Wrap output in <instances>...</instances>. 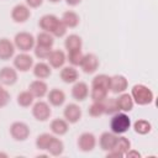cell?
<instances>
[{"instance_id":"1","label":"cell","mask_w":158,"mask_h":158,"mask_svg":"<svg viewBox=\"0 0 158 158\" xmlns=\"http://www.w3.org/2000/svg\"><path fill=\"white\" fill-rule=\"evenodd\" d=\"M131 96L133 99V102L139 106H146L153 102L154 94L153 91L144 84H136L131 89Z\"/></svg>"},{"instance_id":"2","label":"cell","mask_w":158,"mask_h":158,"mask_svg":"<svg viewBox=\"0 0 158 158\" xmlns=\"http://www.w3.org/2000/svg\"><path fill=\"white\" fill-rule=\"evenodd\" d=\"M131 118L127 115V112H116L112 115L111 120H110V130L112 133L115 135H123L125 132H127L131 127Z\"/></svg>"},{"instance_id":"3","label":"cell","mask_w":158,"mask_h":158,"mask_svg":"<svg viewBox=\"0 0 158 158\" xmlns=\"http://www.w3.org/2000/svg\"><path fill=\"white\" fill-rule=\"evenodd\" d=\"M14 44L17 49H20L21 52H30L35 48L36 44V38L32 33L26 32V31H21L19 33L15 35L14 37Z\"/></svg>"},{"instance_id":"4","label":"cell","mask_w":158,"mask_h":158,"mask_svg":"<svg viewBox=\"0 0 158 158\" xmlns=\"http://www.w3.org/2000/svg\"><path fill=\"white\" fill-rule=\"evenodd\" d=\"M30 127L27 123L22 121H15L10 125V136L17 141V142H23L30 137Z\"/></svg>"},{"instance_id":"5","label":"cell","mask_w":158,"mask_h":158,"mask_svg":"<svg viewBox=\"0 0 158 158\" xmlns=\"http://www.w3.org/2000/svg\"><path fill=\"white\" fill-rule=\"evenodd\" d=\"M51 115H52V109H51V105L48 104V101L38 100L37 102H33V105H32V116L37 121L44 122L51 117Z\"/></svg>"},{"instance_id":"6","label":"cell","mask_w":158,"mask_h":158,"mask_svg":"<svg viewBox=\"0 0 158 158\" xmlns=\"http://www.w3.org/2000/svg\"><path fill=\"white\" fill-rule=\"evenodd\" d=\"M33 64H35L33 58L27 52H21V53H19L14 57V68L17 72L26 73L30 69H32Z\"/></svg>"},{"instance_id":"7","label":"cell","mask_w":158,"mask_h":158,"mask_svg":"<svg viewBox=\"0 0 158 158\" xmlns=\"http://www.w3.org/2000/svg\"><path fill=\"white\" fill-rule=\"evenodd\" d=\"M59 23H60V19L57 17L56 15H53V14H46L38 21L40 28L42 31L49 32L51 35L54 33V31L57 30V27L59 26Z\"/></svg>"},{"instance_id":"8","label":"cell","mask_w":158,"mask_h":158,"mask_svg":"<svg viewBox=\"0 0 158 158\" xmlns=\"http://www.w3.org/2000/svg\"><path fill=\"white\" fill-rule=\"evenodd\" d=\"M81 115H83L81 107L78 104H74V102H70V104L65 105V107L63 110L64 120L68 123H77V122H79L80 118H81Z\"/></svg>"},{"instance_id":"9","label":"cell","mask_w":158,"mask_h":158,"mask_svg":"<svg viewBox=\"0 0 158 158\" xmlns=\"http://www.w3.org/2000/svg\"><path fill=\"white\" fill-rule=\"evenodd\" d=\"M78 148L81 152H91L96 147V137L91 132H83L77 141Z\"/></svg>"},{"instance_id":"10","label":"cell","mask_w":158,"mask_h":158,"mask_svg":"<svg viewBox=\"0 0 158 158\" xmlns=\"http://www.w3.org/2000/svg\"><path fill=\"white\" fill-rule=\"evenodd\" d=\"M31 17V10L26 4H17L11 10V19L16 23H23Z\"/></svg>"},{"instance_id":"11","label":"cell","mask_w":158,"mask_h":158,"mask_svg":"<svg viewBox=\"0 0 158 158\" xmlns=\"http://www.w3.org/2000/svg\"><path fill=\"white\" fill-rule=\"evenodd\" d=\"M99 65H100L99 58L94 53H86L83 56V59H81V63L79 67L83 69V72L85 74H93L98 70Z\"/></svg>"},{"instance_id":"12","label":"cell","mask_w":158,"mask_h":158,"mask_svg":"<svg viewBox=\"0 0 158 158\" xmlns=\"http://www.w3.org/2000/svg\"><path fill=\"white\" fill-rule=\"evenodd\" d=\"M128 88V80L125 75L122 74H116L112 75L110 79V91L114 94H121L125 93Z\"/></svg>"},{"instance_id":"13","label":"cell","mask_w":158,"mask_h":158,"mask_svg":"<svg viewBox=\"0 0 158 158\" xmlns=\"http://www.w3.org/2000/svg\"><path fill=\"white\" fill-rule=\"evenodd\" d=\"M17 70L14 67H2L0 69V83L2 85L11 86L17 81Z\"/></svg>"},{"instance_id":"14","label":"cell","mask_w":158,"mask_h":158,"mask_svg":"<svg viewBox=\"0 0 158 158\" xmlns=\"http://www.w3.org/2000/svg\"><path fill=\"white\" fill-rule=\"evenodd\" d=\"M47 60H48V64L51 65V68L59 69V68L64 67V64L67 62V54L62 49H52Z\"/></svg>"},{"instance_id":"15","label":"cell","mask_w":158,"mask_h":158,"mask_svg":"<svg viewBox=\"0 0 158 158\" xmlns=\"http://www.w3.org/2000/svg\"><path fill=\"white\" fill-rule=\"evenodd\" d=\"M72 96L75 101H84L89 96V85L85 81L77 80L72 88Z\"/></svg>"},{"instance_id":"16","label":"cell","mask_w":158,"mask_h":158,"mask_svg":"<svg viewBox=\"0 0 158 158\" xmlns=\"http://www.w3.org/2000/svg\"><path fill=\"white\" fill-rule=\"evenodd\" d=\"M15 44L9 38H0V60H10L15 56Z\"/></svg>"},{"instance_id":"17","label":"cell","mask_w":158,"mask_h":158,"mask_svg":"<svg viewBox=\"0 0 158 158\" xmlns=\"http://www.w3.org/2000/svg\"><path fill=\"white\" fill-rule=\"evenodd\" d=\"M28 90L31 91V94H32L35 98L42 99V98H44V96L47 95V93H48V85H47V83H46L44 80H42V79H36V80H33V81L30 83Z\"/></svg>"},{"instance_id":"18","label":"cell","mask_w":158,"mask_h":158,"mask_svg":"<svg viewBox=\"0 0 158 158\" xmlns=\"http://www.w3.org/2000/svg\"><path fill=\"white\" fill-rule=\"evenodd\" d=\"M116 141H117V135H115L112 132H109V131H105L99 137V146L102 151L109 152V151L114 149V147L116 144Z\"/></svg>"},{"instance_id":"19","label":"cell","mask_w":158,"mask_h":158,"mask_svg":"<svg viewBox=\"0 0 158 158\" xmlns=\"http://www.w3.org/2000/svg\"><path fill=\"white\" fill-rule=\"evenodd\" d=\"M59 77L62 79V81H64L65 84H74L79 79V73L75 69V67L67 65V67H62Z\"/></svg>"},{"instance_id":"20","label":"cell","mask_w":158,"mask_h":158,"mask_svg":"<svg viewBox=\"0 0 158 158\" xmlns=\"http://www.w3.org/2000/svg\"><path fill=\"white\" fill-rule=\"evenodd\" d=\"M47 99H48V104L56 107L62 106L65 102V93L58 88H54L52 90H48L47 93Z\"/></svg>"},{"instance_id":"21","label":"cell","mask_w":158,"mask_h":158,"mask_svg":"<svg viewBox=\"0 0 158 158\" xmlns=\"http://www.w3.org/2000/svg\"><path fill=\"white\" fill-rule=\"evenodd\" d=\"M116 102H117L118 110L122 112H130V111H132V109L135 106V102H133L131 94H128L126 91L121 93L118 95V98H116Z\"/></svg>"},{"instance_id":"22","label":"cell","mask_w":158,"mask_h":158,"mask_svg":"<svg viewBox=\"0 0 158 158\" xmlns=\"http://www.w3.org/2000/svg\"><path fill=\"white\" fill-rule=\"evenodd\" d=\"M32 72H33V75L37 78V79H47L51 77L52 74V68L48 63L46 62H38L36 64H33L32 67Z\"/></svg>"},{"instance_id":"23","label":"cell","mask_w":158,"mask_h":158,"mask_svg":"<svg viewBox=\"0 0 158 158\" xmlns=\"http://www.w3.org/2000/svg\"><path fill=\"white\" fill-rule=\"evenodd\" d=\"M51 132L56 136H64L69 131V123L64 118H54L49 123Z\"/></svg>"},{"instance_id":"24","label":"cell","mask_w":158,"mask_h":158,"mask_svg":"<svg viewBox=\"0 0 158 158\" xmlns=\"http://www.w3.org/2000/svg\"><path fill=\"white\" fill-rule=\"evenodd\" d=\"M62 22L67 26V28H74L79 25L80 22V17L79 15L73 11V10H68V11H64L63 15H62Z\"/></svg>"},{"instance_id":"25","label":"cell","mask_w":158,"mask_h":158,"mask_svg":"<svg viewBox=\"0 0 158 158\" xmlns=\"http://www.w3.org/2000/svg\"><path fill=\"white\" fill-rule=\"evenodd\" d=\"M64 47L68 52L70 51H78V49H81L83 47V40L80 36L75 35V33H72L69 36L65 37L64 40Z\"/></svg>"},{"instance_id":"26","label":"cell","mask_w":158,"mask_h":158,"mask_svg":"<svg viewBox=\"0 0 158 158\" xmlns=\"http://www.w3.org/2000/svg\"><path fill=\"white\" fill-rule=\"evenodd\" d=\"M35 38H36V44L37 46L52 48L53 44H54V37H53V35H51L49 32H46V31L38 32V35Z\"/></svg>"},{"instance_id":"27","label":"cell","mask_w":158,"mask_h":158,"mask_svg":"<svg viewBox=\"0 0 158 158\" xmlns=\"http://www.w3.org/2000/svg\"><path fill=\"white\" fill-rule=\"evenodd\" d=\"M47 152L53 156V157H59L63 154L64 152V143L62 139L57 138V137H53V139L51 141L48 148H47Z\"/></svg>"},{"instance_id":"28","label":"cell","mask_w":158,"mask_h":158,"mask_svg":"<svg viewBox=\"0 0 158 158\" xmlns=\"http://www.w3.org/2000/svg\"><path fill=\"white\" fill-rule=\"evenodd\" d=\"M133 130H135L136 133H138L141 136H144V135H148L152 131V123L148 120L138 118L137 121L133 122Z\"/></svg>"},{"instance_id":"29","label":"cell","mask_w":158,"mask_h":158,"mask_svg":"<svg viewBox=\"0 0 158 158\" xmlns=\"http://www.w3.org/2000/svg\"><path fill=\"white\" fill-rule=\"evenodd\" d=\"M16 101H17V105L21 106V107H30V106L33 105L35 96L31 94L30 90H23L17 95Z\"/></svg>"},{"instance_id":"30","label":"cell","mask_w":158,"mask_h":158,"mask_svg":"<svg viewBox=\"0 0 158 158\" xmlns=\"http://www.w3.org/2000/svg\"><path fill=\"white\" fill-rule=\"evenodd\" d=\"M110 79H111V77H109L106 74L95 75L94 79L91 80V86H94V88H101V89H105V90L110 91Z\"/></svg>"},{"instance_id":"31","label":"cell","mask_w":158,"mask_h":158,"mask_svg":"<svg viewBox=\"0 0 158 158\" xmlns=\"http://www.w3.org/2000/svg\"><path fill=\"white\" fill-rule=\"evenodd\" d=\"M53 137L54 136L52 133H47V132L38 135L37 138H36V142H35L37 149H40V151H47V148H48L51 141L53 139Z\"/></svg>"},{"instance_id":"32","label":"cell","mask_w":158,"mask_h":158,"mask_svg":"<svg viewBox=\"0 0 158 158\" xmlns=\"http://www.w3.org/2000/svg\"><path fill=\"white\" fill-rule=\"evenodd\" d=\"M131 148V141L127 138V137H123V136H117V141H116V144H115V147H114V149L115 151H117V152H120L123 157H125V154H126V152L128 151Z\"/></svg>"},{"instance_id":"33","label":"cell","mask_w":158,"mask_h":158,"mask_svg":"<svg viewBox=\"0 0 158 158\" xmlns=\"http://www.w3.org/2000/svg\"><path fill=\"white\" fill-rule=\"evenodd\" d=\"M104 110H105L104 115H110V116L118 112L120 110H118V106L116 102V98H106L104 100Z\"/></svg>"},{"instance_id":"34","label":"cell","mask_w":158,"mask_h":158,"mask_svg":"<svg viewBox=\"0 0 158 158\" xmlns=\"http://www.w3.org/2000/svg\"><path fill=\"white\" fill-rule=\"evenodd\" d=\"M88 114L91 117H100L105 114L104 110V101H93V104L88 109Z\"/></svg>"},{"instance_id":"35","label":"cell","mask_w":158,"mask_h":158,"mask_svg":"<svg viewBox=\"0 0 158 158\" xmlns=\"http://www.w3.org/2000/svg\"><path fill=\"white\" fill-rule=\"evenodd\" d=\"M83 56H84V53L81 52V49L70 51V52H68V54H67V60L69 62L70 65H73V67H79L80 63H81Z\"/></svg>"},{"instance_id":"36","label":"cell","mask_w":158,"mask_h":158,"mask_svg":"<svg viewBox=\"0 0 158 158\" xmlns=\"http://www.w3.org/2000/svg\"><path fill=\"white\" fill-rule=\"evenodd\" d=\"M90 98L93 101H104L106 98H107V94L109 91L105 90V89H101V88H94L91 86V90H90Z\"/></svg>"},{"instance_id":"37","label":"cell","mask_w":158,"mask_h":158,"mask_svg":"<svg viewBox=\"0 0 158 158\" xmlns=\"http://www.w3.org/2000/svg\"><path fill=\"white\" fill-rule=\"evenodd\" d=\"M51 51H52V48H49V47H42V46H37V44H35V48H33L35 56L38 59H47Z\"/></svg>"},{"instance_id":"38","label":"cell","mask_w":158,"mask_h":158,"mask_svg":"<svg viewBox=\"0 0 158 158\" xmlns=\"http://www.w3.org/2000/svg\"><path fill=\"white\" fill-rule=\"evenodd\" d=\"M10 99H11L10 93H9L6 89H2V90L0 91V109L5 107V106L10 102Z\"/></svg>"},{"instance_id":"39","label":"cell","mask_w":158,"mask_h":158,"mask_svg":"<svg viewBox=\"0 0 158 158\" xmlns=\"http://www.w3.org/2000/svg\"><path fill=\"white\" fill-rule=\"evenodd\" d=\"M42 4H43V0H26V5H27L30 9L40 7Z\"/></svg>"},{"instance_id":"40","label":"cell","mask_w":158,"mask_h":158,"mask_svg":"<svg viewBox=\"0 0 158 158\" xmlns=\"http://www.w3.org/2000/svg\"><path fill=\"white\" fill-rule=\"evenodd\" d=\"M125 157H137V158H139V157H141V153H139L138 151H136V149H132V148H130V149L126 152Z\"/></svg>"},{"instance_id":"41","label":"cell","mask_w":158,"mask_h":158,"mask_svg":"<svg viewBox=\"0 0 158 158\" xmlns=\"http://www.w3.org/2000/svg\"><path fill=\"white\" fill-rule=\"evenodd\" d=\"M65 2L69 6H77V5H79L81 2V0H65Z\"/></svg>"},{"instance_id":"42","label":"cell","mask_w":158,"mask_h":158,"mask_svg":"<svg viewBox=\"0 0 158 158\" xmlns=\"http://www.w3.org/2000/svg\"><path fill=\"white\" fill-rule=\"evenodd\" d=\"M0 157H5V158H6V157H7V154H6V153H2V152H0Z\"/></svg>"},{"instance_id":"43","label":"cell","mask_w":158,"mask_h":158,"mask_svg":"<svg viewBox=\"0 0 158 158\" xmlns=\"http://www.w3.org/2000/svg\"><path fill=\"white\" fill-rule=\"evenodd\" d=\"M49 2H53V4H56V2H59L60 0H48Z\"/></svg>"},{"instance_id":"44","label":"cell","mask_w":158,"mask_h":158,"mask_svg":"<svg viewBox=\"0 0 158 158\" xmlns=\"http://www.w3.org/2000/svg\"><path fill=\"white\" fill-rule=\"evenodd\" d=\"M2 89H4V88H2V84H1V83H0V91H1V90H2Z\"/></svg>"}]
</instances>
